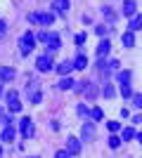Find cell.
<instances>
[{"label":"cell","instance_id":"obj_1","mask_svg":"<svg viewBox=\"0 0 142 158\" xmlns=\"http://www.w3.org/2000/svg\"><path fill=\"white\" fill-rule=\"evenodd\" d=\"M33 45H36V35L31 31H26L24 35H21V43H19V52L26 57V54L33 52Z\"/></svg>","mask_w":142,"mask_h":158},{"label":"cell","instance_id":"obj_2","mask_svg":"<svg viewBox=\"0 0 142 158\" xmlns=\"http://www.w3.org/2000/svg\"><path fill=\"white\" fill-rule=\"evenodd\" d=\"M95 137H97V127H95L93 120H88V123H83V130H81V139H85V142H95Z\"/></svg>","mask_w":142,"mask_h":158},{"label":"cell","instance_id":"obj_3","mask_svg":"<svg viewBox=\"0 0 142 158\" xmlns=\"http://www.w3.org/2000/svg\"><path fill=\"white\" fill-rule=\"evenodd\" d=\"M7 109L12 113L21 111V102H19V92H17V90H10V92H7Z\"/></svg>","mask_w":142,"mask_h":158},{"label":"cell","instance_id":"obj_4","mask_svg":"<svg viewBox=\"0 0 142 158\" xmlns=\"http://www.w3.org/2000/svg\"><path fill=\"white\" fill-rule=\"evenodd\" d=\"M28 19H31V21H38V24H43V26H50V24L54 21V17L50 12H33Z\"/></svg>","mask_w":142,"mask_h":158},{"label":"cell","instance_id":"obj_5","mask_svg":"<svg viewBox=\"0 0 142 158\" xmlns=\"http://www.w3.org/2000/svg\"><path fill=\"white\" fill-rule=\"evenodd\" d=\"M19 130H21V135H24L26 139H31L33 137V120L31 118H21L19 120Z\"/></svg>","mask_w":142,"mask_h":158},{"label":"cell","instance_id":"obj_6","mask_svg":"<svg viewBox=\"0 0 142 158\" xmlns=\"http://www.w3.org/2000/svg\"><path fill=\"white\" fill-rule=\"evenodd\" d=\"M109 50H111V43H109V38H102L100 40V45H97V57L100 59H104L109 54Z\"/></svg>","mask_w":142,"mask_h":158},{"label":"cell","instance_id":"obj_7","mask_svg":"<svg viewBox=\"0 0 142 158\" xmlns=\"http://www.w3.org/2000/svg\"><path fill=\"white\" fill-rule=\"evenodd\" d=\"M36 66H38V71H43V73H47V71H52V59L50 57H38V61H36Z\"/></svg>","mask_w":142,"mask_h":158},{"label":"cell","instance_id":"obj_8","mask_svg":"<svg viewBox=\"0 0 142 158\" xmlns=\"http://www.w3.org/2000/svg\"><path fill=\"white\" fill-rule=\"evenodd\" d=\"M47 47H50V52H54V50H59L62 47V40H59V35L57 33H47Z\"/></svg>","mask_w":142,"mask_h":158},{"label":"cell","instance_id":"obj_9","mask_svg":"<svg viewBox=\"0 0 142 158\" xmlns=\"http://www.w3.org/2000/svg\"><path fill=\"white\" fill-rule=\"evenodd\" d=\"M67 151L71 153V156H78L81 153V142L76 137H69V142H67Z\"/></svg>","mask_w":142,"mask_h":158},{"label":"cell","instance_id":"obj_10","mask_svg":"<svg viewBox=\"0 0 142 158\" xmlns=\"http://www.w3.org/2000/svg\"><path fill=\"white\" fill-rule=\"evenodd\" d=\"M14 137H17L14 125H7L5 130H2V135H0V139H2V142H14Z\"/></svg>","mask_w":142,"mask_h":158},{"label":"cell","instance_id":"obj_11","mask_svg":"<svg viewBox=\"0 0 142 158\" xmlns=\"http://www.w3.org/2000/svg\"><path fill=\"white\" fill-rule=\"evenodd\" d=\"M14 76H17V71L12 66H0V80H12Z\"/></svg>","mask_w":142,"mask_h":158},{"label":"cell","instance_id":"obj_12","mask_svg":"<svg viewBox=\"0 0 142 158\" xmlns=\"http://www.w3.org/2000/svg\"><path fill=\"white\" fill-rule=\"evenodd\" d=\"M71 71H74V61H62V64L57 66V73H59L62 78H64V76H69Z\"/></svg>","mask_w":142,"mask_h":158},{"label":"cell","instance_id":"obj_13","mask_svg":"<svg viewBox=\"0 0 142 158\" xmlns=\"http://www.w3.org/2000/svg\"><path fill=\"white\" fill-rule=\"evenodd\" d=\"M142 28V14H135V17H130V24H128V31H140Z\"/></svg>","mask_w":142,"mask_h":158},{"label":"cell","instance_id":"obj_14","mask_svg":"<svg viewBox=\"0 0 142 158\" xmlns=\"http://www.w3.org/2000/svg\"><path fill=\"white\" fill-rule=\"evenodd\" d=\"M130 78H133V71H118V76H116L121 85H130Z\"/></svg>","mask_w":142,"mask_h":158},{"label":"cell","instance_id":"obj_15","mask_svg":"<svg viewBox=\"0 0 142 158\" xmlns=\"http://www.w3.org/2000/svg\"><path fill=\"white\" fill-rule=\"evenodd\" d=\"M97 69H100V73H102V78H109V73H111V66H109V61L100 59V61H97Z\"/></svg>","mask_w":142,"mask_h":158},{"label":"cell","instance_id":"obj_16","mask_svg":"<svg viewBox=\"0 0 142 158\" xmlns=\"http://www.w3.org/2000/svg\"><path fill=\"white\" fill-rule=\"evenodd\" d=\"M123 14L126 17H135V0H126L123 2Z\"/></svg>","mask_w":142,"mask_h":158},{"label":"cell","instance_id":"obj_17","mask_svg":"<svg viewBox=\"0 0 142 158\" xmlns=\"http://www.w3.org/2000/svg\"><path fill=\"white\" fill-rule=\"evenodd\" d=\"M74 83H76V80H71L69 76H64V78L57 83V87H59V90H74Z\"/></svg>","mask_w":142,"mask_h":158},{"label":"cell","instance_id":"obj_18","mask_svg":"<svg viewBox=\"0 0 142 158\" xmlns=\"http://www.w3.org/2000/svg\"><path fill=\"white\" fill-rule=\"evenodd\" d=\"M83 94H85L88 99H95V97H97V87H95L93 83H85V90H83Z\"/></svg>","mask_w":142,"mask_h":158},{"label":"cell","instance_id":"obj_19","mask_svg":"<svg viewBox=\"0 0 142 158\" xmlns=\"http://www.w3.org/2000/svg\"><path fill=\"white\" fill-rule=\"evenodd\" d=\"M123 45H126V47H133V45H135V33H133V31H128V33H123Z\"/></svg>","mask_w":142,"mask_h":158},{"label":"cell","instance_id":"obj_20","mask_svg":"<svg viewBox=\"0 0 142 158\" xmlns=\"http://www.w3.org/2000/svg\"><path fill=\"white\" fill-rule=\"evenodd\" d=\"M85 66H88V59H85L83 54H78V57H76V61H74V69H76V71H83Z\"/></svg>","mask_w":142,"mask_h":158},{"label":"cell","instance_id":"obj_21","mask_svg":"<svg viewBox=\"0 0 142 158\" xmlns=\"http://www.w3.org/2000/svg\"><path fill=\"white\" fill-rule=\"evenodd\" d=\"M28 94H31V102H33V104H38V102L43 99L41 90H36V85H31V87H28Z\"/></svg>","mask_w":142,"mask_h":158},{"label":"cell","instance_id":"obj_22","mask_svg":"<svg viewBox=\"0 0 142 158\" xmlns=\"http://www.w3.org/2000/svg\"><path fill=\"white\" fill-rule=\"evenodd\" d=\"M135 137H137L135 127H126V130H121V139H135Z\"/></svg>","mask_w":142,"mask_h":158},{"label":"cell","instance_id":"obj_23","mask_svg":"<svg viewBox=\"0 0 142 158\" xmlns=\"http://www.w3.org/2000/svg\"><path fill=\"white\" fill-rule=\"evenodd\" d=\"M52 7H54V10H59V12L64 14V12L69 10V0H54V2H52Z\"/></svg>","mask_w":142,"mask_h":158},{"label":"cell","instance_id":"obj_24","mask_svg":"<svg viewBox=\"0 0 142 158\" xmlns=\"http://www.w3.org/2000/svg\"><path fill=\"white\" fill-rule=\"evenodd\" d=\"M90 118H93L95 123L104 118V113H102V109H100V106H93V109H90Z\"/></svg>","mask_w":142,"mask_h":158},{"label":"cell","instance_id":"obj_25","mask_svg":"<svg viewBox=\"0 0 142 158\" xmlns=\"http://www.w3.org/2000/svg\"><path fill=\"white\" fill-rule=\"evenodd\" d=\"M109 31H111V28H109L107 24H102V26H95V33H97V35H102V38H107Z\"/></svg>","mask_w":142,"mask_h":158},{"label":"cell","instance_id":"obj_26","mask_svg":"<svg viewBox=\"0 0 142 158\" xmlns=\"http://www.w3.org/2000/svg\"><path fill=\"white\" fill-rule=\"evenodd\" d=\"M102 94H104L107 99H111V97L116 94V87H114V85H109V83H107V85H104V90H102Z\"/></svg>","mask_w":142,"mask_h":158},{"label":"cell","instance_id":"obj_27","mask_svg":"<svg viewBox=\"0 0 142 158\" xmlns=\"http://www.w3.org/2000/svg\"><path fill=\"white\" fill-rule=\"evenodd\" d=\"M107 127H109V132L114 135V132H118V130H121V123H118V120H109V123H107Z\"/></svg>","mask_w":142,"mask_h":158},{"label":"cell","instance_id":"obj_28","mask_svg":"<svg viewBox=\"0 0 142 158\" xmlns=\"http://www.w3.org/2000/svg\"><path fill=\"white\" fill-rule=\"evenodd\" d=\"M102 12H104V17H107L109 21H116V12H114V10H109V7H102Z\"/></svg>","mask_w":142,"mask_h":158},{"label":"cell","instance_id":"obj_29","mask_svg":"<svg viewBox=\"0 0 142 158\" xmlns=\"http://www.w3.org/2000/svg\"><path fill=\"white\" fill-rule=\"evenodd\" d=\"M121 94L126 99H133V90H130V85H121Z\"/></svg>","mask_w":142,"mask_h":158},{"label":"cell","instance_id":"obj_30","mask_svg":"<svg viewBox=\"0 0 142 158\" xmlns=\"http://www.w3.org/2000/svg\"><path fill=\"white\" fill-rule=\"evenodd\" d=\"M0 125H2V127H7V125H12V120L7 118V113H5V111H0Z\"/></svg>","mask_w":142,"mask_h":158},{"label":"cell","instance_id":"obj_31","mask_svg":"<svg viewBox=\"0 0 142 158\" xmlns=\"http://www.w3.org/2000/svg\"><path fill=\"white\" fill-rule=\"evenodd\" d=\"M109 146H111V149H118V146H121V137L111 135V139H109Z\"/></svg>","mask_w":142,"mask_h":158},{"label":"cell","instance_id":"obj_32","mask_svg":"<svg viewBox=\"0 0 142 158\" xmlns=\"http://www.w3.org/2000/svg\"><path fill=\"white\" fill-rule=\"evenodd\" d=\"M133 104H135L137 109H142V94H133Z\"/></svg>","mask_w":142,"mask_h":158},{"label":"cell","instance_id":"obj_33","mask_svg":"<svg viewBox=\"0 0 142 158\" xmlns=\"http://www.w3.org/2000/svg\"><path fill=\"white\" fill-rule=\"evenodd\" d=\"M76 111H78V113H81V116H88V109H85V104H78V106H76Z\"/></svg>","mask_w":142,"mask_h":158},{"label":"cell","instance_id":"obj_34","mask_svg":"<svg viewBox=\"0 0 142 158\" xmlns=\"http://www.w3.org/2000/svg\"><path fill=\"white\" fill-rule=\"evenodd\" d=\"M74 40H76V45H83V43H85V33H78Z\"/></svg>","mask_w":142,"mask_h":158},{"label":"cell","instance_id":"obj_35","mask_svg":"<svg viewBox=\"0 0 142 158\" xmlns=\"http://www.w3.org/2000/svg\"><path fill=\"white\" fill-rule=\"evenodd\" d=\"M54 158H71V153H69V151H57Z\"/></svg>","mask_w":142,"mask_h":158},{"label":"cell","instance_id":"obj_36","mask_svg":"<svg viewBox=\"0 0 142 158\" xmlns=\"http://www.w3.org/2000/svg\"><path fill=\"white\" fill-rule=\"evenodd\" d=\"M5 33H7V24L0 21V38H5Z\"/></svg>","mask_w":142,"mask_h":158},{"label":"cell","instance_id":"obj_37","mask_svg":"<svg viewBox=\"0 0 142 158\" xmlns=\"http://www.w3.org/2000/svg\"><path fill=\"white\" fill-rule=\"evenodd\" d=\"M36 40H41V43H45V40H47V33H45V31H41L38 35H36Z\"/></svg>","mask_w":142,"mask_h":158},{"label":"cell","instance_id":"obj_38","mask_svg":"<svg viewBox=\"0 0 142 158\" xmlns=\"http://www.w3.org/2000/svg\"><path fill=\"white\" fill-rule=\"evenodd\" d=\"M109 66H111V71H118V59H111Z\"/></svg>","mask_w":142,"mask_h":158},{"label":"cell","instance_id":"obj_39","mask_svg":"<svg viewBox=\"0 0 142 158\" xmlns=\"http://www.w3.org/2000/svg\"><path fill=\"white\" fill-rule=\"evenodd\" d=\"M135 123H142V116H140V113H137V116H133V125H135Z\"/></svg>","mask_w":142,"mask_h":158},{"label":"cell","instance_id":"obj_40","mask_svg":"<svg viewBox=\"0 0 142 158\" xmlns=\"http://www.w3.org/2000/svg\"><path fill=\"white\" fill-rule=\"evenodd\" d=\"M135 139H140V144H142V135H137V137H135Z\"/></svg>","mask_w":142,"mask_h":158},{"label":"cell","instance_id":"obj_41","mask_svg":"<svg viewBox=\"0 0 142 158\" xmlns=\"http://www.w3.org/2000/svg\"><path fill=\"white\" fill-rule=\"evenodd\" d=\"M0 156H2V146H0Z\"/></svg>","mask_w":142,"mask_h":158},{"label":"cell","instance_id":"obj_42","mask_svg":"<svg viewBox=\"0 0 142 158\" xmlns=\"http://www.w3.org/2000/svg\"><path fill=\"white\" fill-rule=\"evenodd\" d=\"M0 94H2V85H0Z\"/></svg>","mask_w":142,"mask_h":158},{"label":"cell","instance_id":"obj_43","mask_svg":"<svg viewBox=\"0 0 142 158\" xmlns=\"http://www.w3.org/2000/svg\"><path fill=\"white\" fill-rule=\"evenodd\" d=\"M31 158H36V156H31Z\"/></svg>","mask_w":142,"mask_h":158}]
</instances>
